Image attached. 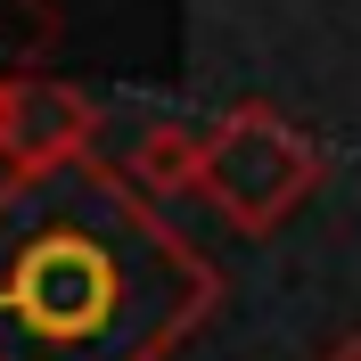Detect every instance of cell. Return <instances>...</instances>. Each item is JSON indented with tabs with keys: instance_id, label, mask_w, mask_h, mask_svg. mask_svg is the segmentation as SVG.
<instances>
[{
	"instance_id": "cell-3",
	"label": "cell",
	"mask_w": 361,
	"mask_h": 361,
	"mask_svg": "<svg viewBox=\"0 0 361 361\" xmlns=\"http://www.w3.org/2000/svg\"><path fill=\"white\" fill-rule=\"evenodd\" d=\"M99 140V99L74 82H42V74H0V164L8 173H42V164H74Z\"/></svg>"
},
{
	"instance_id": "cell-2",
	"label": "cell",
	"mask_w": 361,
	"mask_h": 361,
	"mask_svg": "<svg viewBox=\"0 0 361 361\" xmlns=\"http://www.w3.org/2000/svg\"><path fill=\"white\" fill-rule=\"evenodd\" d=\"M312 189H320V140L295 132L279 107L238 99L230 115L205 123V197H214V214H222L230 230L263 238V230H279Z\"/></svg>"
},
{
	"instance_id": "cell-4",
	"label": "cell",
	"mask_w": 361,
	"mask_h": 361,
	"mask_svg": "<svg viewBox=\"0 0 361 361\" xmlns=\"http://www.w3.org/2000/svg\"><path fill=\"white\" fill-rule=\"evenodd\" d=\"M132 189L148 197H180V189H205V132L189 123H148L132 140Z\"/></svg>"
},
{
	"instance_id": "cell-1",
	"label": "cell",
	"mask_w": 361,
	"mask_h": 361,
	"mask_svg": "<svg viewBox=\"0 0 361 361\" xmlns=\"http://www.w3.org/2000/svg\"><path fill=\"white\" fill-rule=\"evenodd\" d=\"M222 295L157 205L99 157L0 173V361H164Z\"/></svg>"
},
{
	"instance_id": "cell-5",
	"label": "cell",
	"mask_w": 361,
	"mask_h": 361,
	"mask_svg": "<svg viewBox=\"0 0 361 361\" xmlns=\"http://www.w3.org/2000/svg\"><path fill=\"white\" fill-rule=\"evenodd\" d=\"M320 361H361V329H353V337H337V345H329Z\"/></svg>"
}]
</instances>
